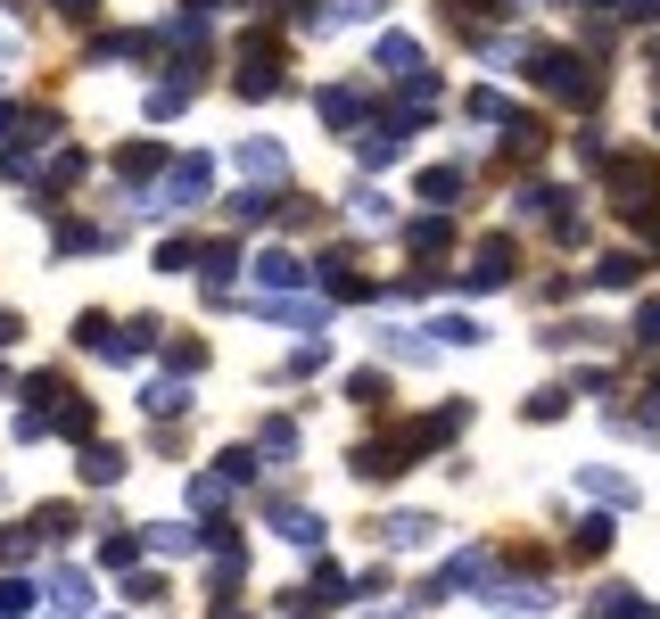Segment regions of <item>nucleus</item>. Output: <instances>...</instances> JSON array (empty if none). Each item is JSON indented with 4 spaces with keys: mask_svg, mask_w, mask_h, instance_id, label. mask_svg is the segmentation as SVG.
<instances>
[{
    "mask_svg": "<svg viewBox=\"0 0 660 619\" xmlns=\"http://www.w3.org/2000/svg\"><path fill=\"white\" fill-rule=\"evenodd\" d=\"M528 67H537V83H545L553 99H595V75H586L578 50H528Z\"/></svg>",
    "mask_w": 660,
    "mask_h": 619,
    "instance_id": "f257e3e1",
    "label": "nucleus"
},
{
    "mask_svg": "<svg viewBox=\"0 0 660 619\" xmlns=\"http://www.w3.org/2000/svg\"><path fill=\"white\" fill-rule=\"evenodd\" d=\"M256 282H264V289H298L305 273H298V257H289V248H264V257H256Z\"/></svg>",
    "mask_w": 660,
    "mask_h": 619,
    "instance_id": "9d476101",
    "label": "nucleus"
},
{
    "mask_svg": "<svg viewBox=\"0 0 660 619\" xmlns=\"http://www.w3.org/2000/svg\"><path fill=\"white\" fill-rule=\"evenodd\" d=\"M92 9L99 0H58V17H75V25H92Z\"/></svg>",
    "mask_w": 660,
    "mask_h": 619,
    "instance_id": "4c0bfd02",
    "label": "nucleus"
},
{
    "mask_svg": "<svg viewBox=\"0 0 660 619\" xmlns=\"http://www.w3.org/2000/svg\"><path fill=\"white\" fill-rule=\"evenodd\" d=\"M405 240H413V248H421V257H430V248H446V240H454V224H446V215H421V224H413V231H405Z\"/></svg>",
    "mask_w": 660,
    "mask_h": 619,
    "instance_id": "4be33fe9",
    "label": "nucleus"
},
{
    "mask_svg": "<svg viewBox=\"0 0 660 619\" xmlns=\"http://www.w3.org/2000/svg\"><path fill=\"white\" fill-rule=\"evenodd\" d=\"M190 264H207V273H215V289H224V273H231V264H240V248H231V240H207V248H199V257H190Z\"/></svg>",
    "mask_w": 660,
    "mask_h": 619,
    "instance_id": "5701e85b",
    "label": "nucleus"
},
{
    "mask_svg": "<svg viewBox=\"0 0 660 619\" xmlns=\"http://www.w3.org/2000/svg\"><path fill=\"white\" fill-rule=\"evenodd\" d=\"M430 338H446V347H479L488 331H479L471 314H446V322H430Z\"/></svg>",
    "mask_w": 660,
    "mask_h": 619,
    "instance_id": "6ab92c4d",
    "label": "nucleus"
},
{
    "mask_svg": "<svg viewBox=\"0 0 660 619\" xmlns=\"http://www.w3.org/2000/svg\"><path fill=\"white\" fill-rule=\"evenodd\" d=\"M124 479V447H83V488H116Z\"/></svg>",
    "mask_w": 660,
    "mask_h": 619,
    "instance_id": "1a4fd4ad",
    "label": "nucleus"
},
{
    "mask_svg": "<svg viewBox=\"0 0 660 619\" xmlns=\"http://www.w3.org/2000/svg\"><path fill=\"white\" fill-rule=\"evenodd\" d=\"M273 528H281L289 545H322V521H314V512H298V504H273Z\"/></svg>",
    "mask_w": 660,
    "mask_h": 619,
    "instance_id": "ddd939ff",
    "label": "nucleus"
},
{
    "mask_svg": "<svg viewBox=\"0 0 660 619\" xmlns=\"http://www.w3.org/2000/svg\"><path fill=\"white\" fill-rule=\"evenodd\" d=\"M50 430H67V438H92V405H83V396H58Z\"/></svg>",
    "mask_w": 660,
    "mask_h": 619,
    "instance_id": "a211bd4d",
    "label": "nucleus"
},
{
    "mask_svg": "<svg viewBox=\"0 0 660 619\" xmlns=\"http://www.w3.org/2000/svg\"><path fill=\"white\" fill-rule=\"evenodd\" d=\"M264 454H273V463H289V454H298V421H264V438H256Z\"/></svg>",
    "mask_w": 660,
    "mask_h": 619,
    "instance_id": "aec40b11",
    "label": "nucleus"
},
{
    "mask_svg": "<svg viewBox=\"0 0 660 619\" xmlns=\"http://www.w3.org/2000/svg\"><path fill=\"white\" fill-rule=\"evenodd\" d=\"M240 174H248V182H281L289 150H281V141H240Z\"/></svg>",
    "mask_w": 660,
    "mask_h": 619,
    "instance_id": "423d86ee",
    "label": "nucleus"
},
{
    "mask_svg": "<svg viewBox=\"0 0 660 619\" xmlns=\"http://www.w3.org/2000/svg\"><path fill=\"white\" fill-rule=\"evenodd\" d=\"M116 166L141 182V174H157V141H132V150H116Z\"/></svg>",
    "mask_w": 660,
    "mask_h": 619,
    "instance_id": "bb28decb",
    "label": "nucleus"
},
{
    "mask_svg": "<svg viewBox=\"0 0 660 619\" xmlns=\"http://www.w3.org/2000/svg\"><path fill=\"white\" fill-rule=\"evenodd\" d=\"M636 273H644L636 257H603V264H595V282H603V289H636Z\"/></svg>",
    "mask_w": 660,
    "mask_h": 619,
    "instance_id": "412c9836",
    "label": "nucleus"
},
{
    "mask_svg": "<svg viewBox=\"0 0 660 619\" xmlns=\"http://www.w3.org/2000/svg\"><path fill=\"white\" fill-rule=\"evenodd\" d=\"M9 58H17V41H9V34H0V67H9Z\"/></svg>",
    "mask_w": 660,
    "mask_h": 619,
    "instance_id": "79ce46f5",
    "label": "nucleus"
},
{
    "mask_svg": "<svg viewBox=\"0 0 660 619\" xmlns=\"http://www.w3.org/2000/svg\"><path fill=\"white\" fill-rule=\"evenodd\" d=\"M603 611H611V619H660L652 603H644V595H627V586H611V595H603Z\"/></svg>",
    "mask_w": 660,
    "mask_h": 619,
    "instance_id": "393cba45",
    "label": "nucleus"
},
{
    "mask_svg": "<svg viewBox=\"0 0 660 619\" xmlns=\"http://www.w3.org/2000/svg\"><path fill=\"white\" fill-rule=\"evenodd\" d=\"M578 488H586V496H603L611 512L636 504V479H627V471H611V463H586V471H578Z\"/></svg>",
    "mask_w": 660,
    "mask_h": 619,
    "instance_id": "39448f33",
    "label": "nucleus"
},
{
    "mask_svg": "<svg viewBox=\"0 0 660 619\" xmlns=\"http://www.w3.org/2000/svg\"><path fill=\"white\" fill-rule=\"evenodd\" d=\"M75 174H83V150H58L50 166H41V182H50V190H67V182H75Z\"/></svg>",
    "mask_w": 660,
    "mask_h": 619,
    "instance_id": "c85d7f7f",
    "label": "nucleus"
},
{
    "mask_svg": "<svg viewBox=\"0 0 660 619\" xmlns=\"http://www.w3.org/2000/svg\"><path fill=\"white\" fill-rule=\"evenodd\" d=\"M141 413H157V421H173V413H190V389H182V380H157V389L141 396Z\"/></svg>",
    "mask_w": 660,
    "mask_h": 619,
    "instance_id": "4468645a",
    "label": "nucleus"
},
{
    "mask_svg": "<svg viewBox=\"0 0 660 619\" xmlns=\"http://www.w3.org/2000/svg\"><path fill=\"white\" fill-rule=\"evenodd\" d=\"M190 108V83H157V92H149V116H157V124H166V116H182Z\"/></svg>",
    "mask_w": 660,
    "mask_h": 619,
    "instance_id": "b1692460",
    "label": "nucleus"
},
{
    "mask_svg": "<svg viewBox=\"0 0 660 619\" xmlns=\"http://www.w3.org/2000/svg\"><path fill=\"white\" fill-rule=\"evenodd\" d=\"M314 108H322V124H356V116H363V99L347 92V83H331V92H322Z\"/></svg>",
    "mask_w": 660,
    "mask_h": 619,
    "instance_id": "2eb2a0df",
    "label": "nucleus"
},
{
    "mask_svg": "<svg viewBox=\"0 0 660 619\" xmlns=\"http://www.w3.org/2000/svg\"><path fill=\"white\" fill-rule=\"evenodd\" d=\"M25 611H34V586H25V579H0V619H25Z\"/></svg>",
    "mask_w": 660,
    "mask_h": 619,
    "instance_id": "a878e982",
    "label": "nucleus"
},
{
    "mask_svg": "<svg viewBox=\"0 0 660 619\" xmlns=\"http://www.w3.org/2000/svg\"><path fill=\"white\" fill-rule=\"evenodd\" d=\"M380 67H388V75H405V83H421V50L405 34H380Z\"/></svg>",
    "mask_w": 660,
    "mask_h": 619,
    "instance_id": "9b49d317",
    "label": "nucleus"
},
{
    "mask_svg": "<svg viewBox=\"0 0 660 619\" xmlns=\"http://www.w3.org/2000/svg\"><path fill=\"white\" fill-rule=\"evenodd\" d=\"M636 331H644V338H660V306H644V314H636Z\"/></svg>",
    "mask_w": 660,
    "mask_h": 619,
    "instance_id": "a19ab883",
    "label": "nucleus"
},
{
    "mask_svg": "<svg viewBox=\"0 0 660 619\" xmlns=\"http://www.w3.org/2000/svg\"><path fill=\"white\" fill-rule=\"evenodd\" d=\"M132 553H141L132 537H99V562H108V570H132Z\"/></svg>",
    "mask_w": 660,
    "mask_h": 619,
    "instance_id": "c9c22d12",
    "label": "nucleus"
},
{
    "mask_svg": "<svg viewBox=\"0 0 660 619\" xmlns=\"http://www.w3.org/2000/svg\"><path fill=\"white\" fill-rule=\"evenodd\" d=\"M520 413H528V421H562V413H569V396H562V389H537Z\"/></svg>",
    "mask_w": 660,
    "mask_h": 619,
    "instance_id": "cd10ccee",
    "label": "nucleus"
},
{
    "mask_svg": "<svg viewBox=\"0 0 660 619\" xmlns=\"http://www.w3.org/2000/svg\"><path fill=\"white\" fill-rule=\"evenodd\" d=\"M264 215H273V199H264V190H240V199H231V224H264Z\"/></svg>",
    "mask_w": 660,
    "mask_h": 619,
    "instance_id": "72a5a7b5",
    "label": "nucleus"
},
{
    "mask_svg": "<svg viewBox=\"0 0 660 619\" xmlns=\"http://www.w3.org/2000/svg\"><path fill=\"white\" fill-rule=\"evenodd\" d=\"M504 282H512V240H488L471 264V289H504Z\"/></svg>",
    "mask_w": 660,
    "mask_h": 619,
    "instance_id": "6e6552de",
    "label": "nucleus"
},
{
    "mask_svg": "<svg viewBox=\"0 0 660 619\" xmlns=\"http://www.w3.org/2000/svg\"><path fill=\"white\" fill-rule=\"evenodd\" d=\"M17 331H25V322L9 314V306H0V347H17Z\"/></svg>",
    "mask_w": 660,
    "mask_h": 619,
    "instance_id": "58836bf2",
    "label": "nucleus"
},
{
    "mask_svg": "<svg viewBox=\"0 0 660 619\" xmlns=\"http://www.w3.org/2000/svg\"><path fill=\"white\" fill-rule=\"evenodd\" d=\"M454 190H463V166H430L421 174V199H454Z\"/></svg>",
    "mask_w": 660,
    "mask_h": 619,
    "instance_id": "c756f323",
    "label": "nucleus"
},
{
    "mask_svg": "<svg viewBox=\"0 0 660 619\" xmlns=\"http://www.w3.org/2000/svg\"><path fill=\"white\" fill-rule=\"evenodd\" d=\"M75 338H83V347H92V356H108V338H116V322H108V314H83V322H75Z\"/></svg>",
    "mask_w": 660,
    "mask_h": 619,
    "instance_id": "7c9ffc66",
    "label": "nucleus"
},
{
    "mask_svg": "<svg viewBox=\"0 0 660 619\" xmlns=\"http://www.w3.org/2000/svg\"><path fill=\"white\" fill-rule=\"evenodd\" d=\"M141 545H149V553H190V545H199V528H173V521H157V528H141Z\"/></svg>",
    "mask_w": 660,
    "mask_h": 619,
    "instance_id": "dca6fc26",
    "label": "nucleus"
},
{
    "mask_svg": "<svg viewBox=\"0 0 660 619\" xmlns=\"http://www.w3.org/2000/svg\"><path fill=\"white\" fill-rule=\"evenodd\" d=\"M578 553H611V521H603V512H595V521L578 528Z\"/></svg>",
    "mask_w": 660,
    "mask_h": 619,
    "instance_id": "f704fd0d",
    "label": "nucleus"
},
{
    "mask_svg": "<svg viewBox=\"0 0 660 619\" xmlns=\"http://www.w3.org/2000/svg\"><path fill=\"white\" fill-rule=\"evenodd\" d=\"M17 124H25V108H9V99H0V141H9Z\"/></svg>",
    "mask_w": 660,
    "mask_h": 619,
    "instance_id": "ea45409f",
    "label": "nucleus"
},
{
    "mask_svg": "<svg viewBox=\"0 0 660 619\" xmlns=\"http://www.w3.org/2000/svg\"><path fill=\"white\" fill-rule=\"evenodd\" d=\"M224 479H215V471H199V479H190V504H199V512H215V504H224Z\"/></svg>",
    "mask_w": 660,
    "mask_h": 619,
    "instance_id": "473e14b6",
    "label": "nucleus"
},
{
    "mask_svg": "<svg viewBox=\"0 0 660 619\" xmlns=\"http://www.w3.org/2000/svg\"><path fill=\"white\" fill-rule=\"evenodd\" d=\"M190 257H199V248H190V240H166V248H157V273H182Z\"/></svg>",
    "mask_w": 660,
    "mask_h": 619,
    "instance_id": "e433bc0d",
    "label": "nucleus"
},
{
    "mask_svg": "<svg viewBox=\"0 0 660 619\" xmlns=\"http://www.w3.org/2000/svg\"><path fill=\"white\" fill-rule=\"evenodd\" d=\"M50 603L58 611H92V579L83 570H50Z\"/></svg>",
    "mask_w": 660,
    "mask_h": 619,
    "instance_id": "f8f14e48",
    "label": "nucleus"
},
{
    "mask_svg": "<svg viewBox=\"0 0 660 619\" xmlns=\"http://www.w3.org/2000/svg\"><path fill=\"white\" fill-rule=\"evenodd\" d=\"M207 190H215V166H207V157H182V166L166 174V190L149 199V215H173V206H199Z\"/></svg>",
    "mask_w": 660,
    "mask_h": 619,
    "instance_id": "f03ea898",
    "label": "nucleus"
},
{
    "mask_svg": "<svg viewBox=\"0 0 660 619\" xmlns=\"http://www.w3.org/2000/svg\"><path fill=\"white\" fill-rule=\"evenodd\" d=\"M380 619H388V611H380Z\"/></svg>",
    "mask_w": 660,
    "mask_h": 619,
    "instance_id": "37998d69",
    "label": "nucleus"
},
{
    "mask_svg": "<svg viewBox=\"0 0 660 619\" xmlns=\"http://www.w3.org/2000/svg\"><path fill=\"white\" fill-rule=\"evenodd\" d=\"M495 619H545L553 611V595H545V586H495Z\"/></svg>",
    "mask_w": 660,
    "mask_h": 619,
    "instance_id": "0eeeda50",
    "label": "nucleus"
},
{
    "mask_svg": "<svg viewBox=\"0 0 660 619\" xmlns=\"http://www.w3.org/2000/svg\"><path fill=\"white\" fill-rule=\"evenodd\" d=\"M356 150H363V166H388V157H396V150H405V141H396V132H363Z\"/></svg>",
    "mask_w": 660,
    "mask_h": 619,
    "instance_id": "2f4dec72",
    "label": "nucleus"
},
{
    "mask_svg": "<svg viewBox=\"0 0 660 619\" xmlns=\"http://www.w3.org/2000/svg\"><path fill=\"white\" fill-rule=\"evenodd\" d=\"M446 537V528L430 521V512H388V521H380V545H396V553H421V545H437Z\"/></svg>",
    "mask_w": 660,
    "mask_h": 619,
    "instance_id": "7ed1b4c3",
    "label": "nucleus"
},
{
    "mask_svg": "<svg viewBox=\"0 0 660 619\" xmlns=\"http://www.w3.org/2000/svg\"><path fill=\"white\" fill-rule=\"evenodd\" d=\"M322 282H331V298H372V282H363L356 264H339V257L322 264Z\"/></svg>",
    "mask_w": 660,
    "mask_h": 619,
    "instance_id": "f3484780",
    "label": "nucleus"
},
{
    "mask_svg": "<svg viewBox=\"0 0 660 619\" xmlns=\"http://www.w3.org/2000/svg\"><path fill=\"white\" fill-rule=\"evenodd\" d=\"M479 579H488V553H479V545H471V553H454V562L437 570L430 586H421V603H446L454 586H479Z\"/></svg>",
    "mask_w": 660,
    "mask_h": 619,
    "instance_id": "20e7f679",
    "label": "nucleus"
}]
</instances>
